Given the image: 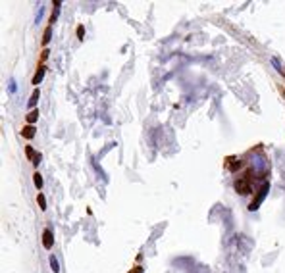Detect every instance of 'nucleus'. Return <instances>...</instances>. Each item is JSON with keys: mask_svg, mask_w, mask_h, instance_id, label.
I'll list each match as a JSON object with an SVG mask.
<instances>
[{"mask_svg": "<svg viewBox=\"0 0 285 273\" xmlns=\"http://www.w3.org/2000/svg\"><path fill=\"white\" fill-rule=\"evenodd\" d=\"M251 175H252V171H247L243 177L235 179V190L239 192V194H251V192H252V186H251Z\"/></svg>", "mask_w": 285, "mask_h": 273, "instance_id": "nucleus-1", "label": "nucleus"}, {"mask_svg": "<svg viewBox=\"0 0 285 273\" xmlns=\"http://www.w3.org/2000/svg\"><path fill=\"white\" fill-rule=\"evenodd\" d=\"M42 77H45V67H42V66H39L37 73H35V77H33V85H39V83L42 81Z\"/></svg>", "mask_w": 285, "mask_h": 273, "instance_id": "nucleus-6", "label": "nucleus"}, {"mask_svg": "<svg viewBox=\"0 0 285 273\" xmlns=\"http://www.w3.org/2000/svg\"><path fill=\"white\" fill-rule=\"evenodd\" d=\"M25 154H27V160H31L35 166H37V163L41 162V154H39V152H35L31 146H25Z\"/></svg>", "mask_w": 285, "mask_h": 273, "instance_id": "nucleus-4", "label": "nucleus"}, {"mask_svg": "<svg viewBox=\"0 0 285 273\" xmlns=\"http://www.w3.org/2000/svg\"><path fill=\"white\" fill-rule=\"evenodd\" d=\"M33 183H35V186L41 190V186H42V177L39 175V173H35V177H33Z\"/></svg>", "mask_w": 285, "mask_h": 273, "instance_id": "nucleus-13", "label": "nucleus"}, {"mask_svg": "<svg viewBox=\"0 0 285 273\" xmlns=\"http://www.w3.org/2000/svg\"><path fill=\"white\" fill-rule=\"evenodd\" d=\"M50 33H52V27H46L45 29V37H42V44H48V40H50Z\"/></svg>", "mask_w": 285, "mask_h": 273, "instance_id": "nucleus-12", "label": "nucleus"}, {"mask_svg": "<svg viewBox=\"0 0 285 273\" xmlns=\"http://www.w3.org/2000/svg\"><path fill=\"white\" fill-rule=\"evenodd\" d=\"M37 119H39V110H31V112L27 113V121H29V125H33Z\"/></svg>", "mask_w": 285, "mask_h": 273, "instance_id": "nucleus-8", "label": "nucleus"}, {"mask_svg": "<svg viewBox=\"0 0 285 273\" xmlns=\"http://www.w3.org/2000/svg\"><path fill=\"white\" fill-rule=\"evenodd\" d=\"M83 35H85V27L79 25V27H77V37H79V40H83Z\"/></svg>", "mask_w": 285, "mask_h": 273, "instance_id": "nucleus-15", "label": "nucleus"}, {"mask_svg": "<svg viewBox=\"0 0 285 273\" xmlns=\"http://www.w3.org/2000/svg\"><path fill=\"white\" fill-rule=\"evenodd\" d=\"M268 189H270V183H264V185H262V189L256 192L254 200L251 202V206H248V210H251V212H254V210H258V208H260L262 200H264V198H266V194H268Z\"/></svg>", "mask_w": 285, "mask_h": 273, "instance_id": "nucleus-2", "label": "nucleus"}, {"mask_svg": "<svg viewBox=\"0 0 285 273\" xmlns=\"http://www.w3.org/2000/svg\"><path fill=\"white\" fill-rule=\"evenodd\" d=\"M239 167H241V160H235V158H229L228 160V169L229 171H235Z\"/></svg>", "mask_w": 285, "mask_h": 273, "instance_id": "nucleus-7", "label": "nucleus"}, {"mask_svg": "<svg viewBox=\"0 0 285 273\" xmlns=\"http://www.w3.org/2000/svg\"><path fill=\"white\" fill-rule=\"evenodd\" d=\"M37 204H39V208H41L42 212L46 210V198H45V194H42V192H39V194H37Z\"/></svg>", "mask_w": 285, "mask_h": 273, "instance_id": "nucleus-9", "label": "nucleus"}, {"mask_svg": "<svg viewBox=\"0 0 285 273\" xmlns=\"http://www.w3.org/2000/svg\"><path fill=\"white\" fill-rule=\"evenodd\" d=\"M50 269H52L54 273H58V271H60V265H58V260H56L54 256H50Z\"/></svg>", "mask_w": 285, "mask_h": 273, "instance_id": "nucleus-11", "label": "nucleus"}, {"mask_svg": "<svg viewBox=\"0 0 285 273\" xmlns=\"http://www.w3.org/2000/svg\"><path fill=\"white\" fill-rule=\"evenodd\" d=\"M272 63H274V66H275V67H277V71H279V73H281V75H283V77H285V69H283V67H281V66H279V63H277V60H275V58H274V60H272Z\"/></svg>", "mask_w": 285, "mask_h": 273, "instance_id": "nucleus-14", "label": "nucleus"}, {"mask_svg": "<svg viewBox=\"0 0 285 273\" xmlns=\"http://www.w3.org/2000/svg\"><path fill=\"white\" fill-rule=\"evenodd\" d=\"M129 273H143V267H141V265H137V267H135V269H131Z\"/></svg>", "mask_w": 285, "mask_h": 273, "instance_id": "nucleus-16", "label": "nucleus"}, {"mask_svg": "<svg viewBox=\"0 0 285 273\" xmlns=\"http://www.w3.org/2000/svg\"><path fill=\"white\" fill-rule=\"evenodd\" d=\"M39 96H41V92H39V89H35V92H33V94H31V100H29V106H35V104H37V100H39Z\"/></svg>", "mask_w": 285, "mask_h": 273, "instance_id": "nucleus-10", "label": "nucleus"}, {"mask_svg": "<svg viewBox=\"0 0 285 273\" xmlns=\"http://www.w3.org/2000/svg\"><path fill=\"white\" fill-rule=\"evenodd\" d=\"M35 133H37V129H35L33 125H25L23 129H21V135H23V139H33Z\"/></svg>", "mask_w": 285, "mask_h": 273, "instance_id": "nucleus-5", "label": "nucleus"}, {"mask_svg": "<svg viewBox=\"0 0 285 273\" xmlns=\"http://www.w3.org/2000/svg\"><path fill=\"white\" fill-rule=\"evenodd\" d=\"M42 246H45L46 250H50L54 246V235H52L50 229H45V231H42Z\"/></svg>", "mask_w": 285, "mask_h": 273, "instance_id": "nucleus-3", "label": "nucleus"}]
</instances>
